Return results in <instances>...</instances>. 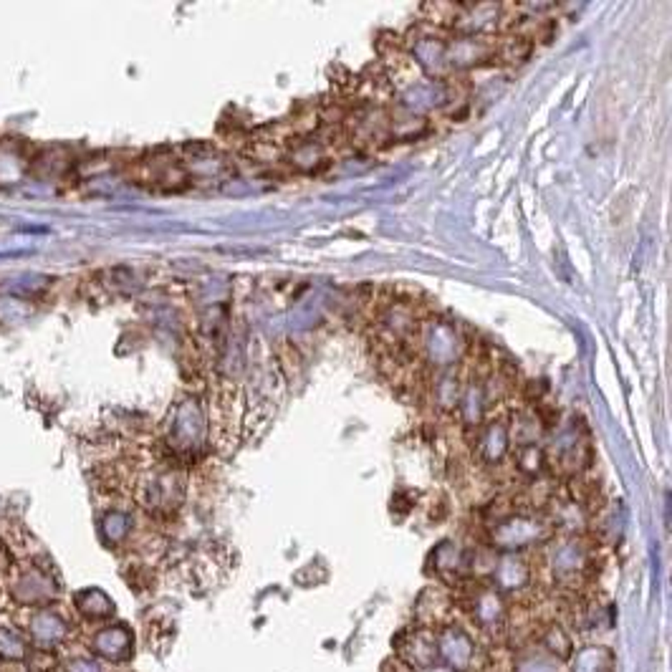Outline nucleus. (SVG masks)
Returning a JSON list of instances; mask_svg holds the SVG:
<instances>
[{
	"label": "nucleus",
	"mask_w": 672,
	"mask_h": 672,
	"mask_svg": "<svg viewBox=\"0 0 672 672\" xmlns=\"http://www.w3.org/2000/svg\"><path fill=\"white\" fill-rule=\"evenodd\" d=\"M437 655L440 662L455 672H473L480 668L483 650L478 644L476 634L468 630L462 622H452L440 630H435Z\"/></svg>",
	"instance_id": "obj_1"
},
{
	"label": "nucleus",
	"mask_w": 672,
	"mask_h": 672,
	"mask_svg": "<svg viewBox=\"0 0 672 672\" xmlns=\"http://www.w3.org/2000/svg\"><path fill=\"white\" fill-rule=\"evenodd\" d=\"M394 659H400L405 668L412 672H425L440 665V655H437V642H435V632L425 630V627H405L394 637Z\"/></svg>",
	"instance_id": "obj_2"
},
{
	"label": "nucleus",
	"mask_w": 672,
	"mask_h": 672,
	"mask_svg": "<svg viewBox=\"0 0 672 672\" xmlns=\"http://www.w3.org/2000/svg\"><path fill=\"white\" fill-rule=\"evenodd\" d=\"M458 616L461 615H458V607H455V599H452V591L440 584V587H427L418 597L412 625L435 632L445 627V625L458 622Z\"/></svg>",
	"instance_id": "obj_3"
},
{
	"label": "nucleus",
	"mask_w": 672,
	"mask_h": 672,
	"mask_svg": "<svg viewBox=\"0 0 672 672\" xmlns=\"http://www.w3.org/2000/svg\"><path fill=\"white\" fill-rule=\"evenodd\" d=\"M533 644L538 650H544L554 659H559L561 665H566L576 652V637L561 622H556V619H547V622L536 625Z\"/></svg>",
	"instance_id": "obj_4"
},
{
	"label": "nucleus",
	"mask_w": 672,
	"mask_h": 672,
	"mask_svg": "<svg viewBox=\"0 0 672 672\" xmlns=\"http://www.w3.org/2000/svg\"><path fill=\"white\" fill-rule=\"evenodd\" d=\"M94 652L104 662H126L134 655V634L126 625H112L97 632L94 637Z\"/></svg>",
	"instance_id": "obj_5"
},
{
	"label": "nucleus",
	"mask_w": 672,
	"mask_h": 672,
	"mask_svg": "<svg viewBox=\"0 0 672 672\" xmlns=\"http://www.w3.org/2000/svg\"><path fill=\"white\" fill-rule=\"evenodd\" d=\"M13 594L21 604L36 607V604L51 602L56 597V584L48 576H43L41 572H26V574L18 576Z\"/></svg>",
	"instance_id": "obj_6"
},
{
	"label": "nucleus",
	"mask_w": 672,
	"mask_h": 672,
	"mask_svg": "<svg viewBox=\"0 0 672 672\" xmlns=\"http://www.w3.org/2000/svg\"><path fill=\"white\" fill-rule=\"evenodd\" d=\"M615 670V652L604 644H587L576 647L572 659L566 662V672H612Z\"/></svg>",
	"instance_id": "obj_7"
},
{
	"label": "nucleus",
	"mask_w": 672,
	"mask_h": 672,
	"mask_svg": "<svg viewBox=\"0 0 672 672\" xmlns=\"http://www.w3.org/2000/svg\"><path fill=\"white\" fill-rule=\"evenodd\" d=\"M30 634H33L39 647L51 650V647H56L69 637V625L56 612H39L30 619Z\"/></svg>",
	"instance_id": "obj_8"
},
{
	"label": "nucleus",
	"mask_w": 672,
	"mask_h": 672,
	"mask_svg": "<svg viewBox=\"0 0 672 672\" xmlns=\"http://www.w3.org/2000/svg\"><path fill=\"white\" fill-rule=\"evenodd\" d=\"M511 672H566V665H561L559 659L547 655L536 644H526L521 650H513Z\"/></svg>",
	"instance_id": "obj_9"
},
{
	"label": "nucleus",
	"mask_w": 672,
	"mask_h": 672,
	"mask_svg": "<svg viewBox=\"0 0 672 672\" xmlns=\"http://www.w3.org/2000/svg\"><path fill=\"white\" fill-rule=\"evenodd\" d=\"M76 607L89 619H107L114 615V602L101 589H86L82 594H76Z\"/></svg>",
	"instance_id": "obj_10"
},
{
	"label": "nucleus",
	"mask_w": 672,
	"mask_h": 672,
	"mask_svg": "<svg viewBox=\"0 0 672 672\" xmlns=\"http://www.w3.org/2000/svg\"><path fill=\"white\" fill-rule=\"evenodd\" d=\"M0 658L21 659L26 658V642L23 637L11 627H0Z\"/></svg>",
	"instance_id": "obj_11"
},
{
	"label": "nucleus",
	"mask_w": 672,
	"mask_h": 672,
	"mask_svg": "<svg viewBox=\"0 0 672 672\" xmlns=\"http://www.w3.org/2000/svg\"><path fill=\"white\" fill-rule=\"evenodd\" d=\"M56 672H107V665L97 658H69L58 665Z\"/></svg>",
	"instance_id": "obj_12"
},
{
	"label": "nucleus",
	"mask_w": 672,
	"mask_h": 672,
	"mask_svg": "<svg viewBox=\"0 0 672 672\" xmlns=\"http://www.w3.org/2000/svg\"><path fill=\"white\" fill-rule=\"evenodd\" d=\"M104 533H107V538H109V541H119V538H125L126 516H122V513H109V516L104 519Z\"/></svg>",
	"instance_id": "obj_13"
},
{
	"label": "nucleus",
	"mask_w": 672,
	"mask_h": 672,
	"mask_svg": "<svg viewBox=\"0 0 672 672\" xmlns=\"http://www.w3.org/2000/svg\"><path fill=\"white\" fill-rule=\"evenodd\" d=\"M425 672H455V670H450V668H445V665L440 662V665H435V668H430V670H425Z\"/></svg>",
	"instance_id": "obj_14"
}]
</instances>
